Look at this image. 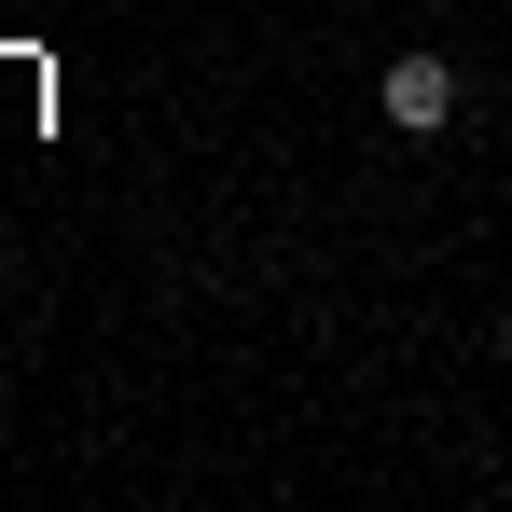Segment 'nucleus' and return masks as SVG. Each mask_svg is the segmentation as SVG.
Segmentation results:
<instances>
[{
    "mask_svg": "<svg viewBox=\"0 0 512 512\" xmlns=\"http://www.w3.org/2000/svg\"><path fill=\"white\" fill-rule=\"evenodd\" d=\"M374 97H388V125H402V139H429V125H457V70H443V56H388V70H374Z\"/></svg>",
    "mask_w": 512,
    "mask_h": 512,
    "instance_id": "obj_1",
    "label": "nucleus"
}]
</instances>
